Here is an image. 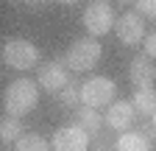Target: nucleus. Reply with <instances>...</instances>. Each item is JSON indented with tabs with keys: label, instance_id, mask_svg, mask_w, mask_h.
<instances>
[{
	"label": "nucleus",
	"instance_id": "obj_1",
	"mask_svg": "<svg viewBox=\"0 0 156 151\" xmlns=\"http://www.w3.org/2000/svg\"><path fill=\"white\" fill-rule=\"evenodd\" d=\"M39 104V84L31 79H17L3 92V109L9 118H25Z\"/></svg>",
	"mask_w": 156,
	"mask_h": 151
},
{
	"label": "nucleus",
	"instance_id": "obj_2",
	"mask_svg": "<svg viewBox=\"0 0 156 151\" xmlns=\"http://www.w3.org/2000/svg\"><path fill=\"white\" fill-rule=\"evenodd\" d=\"M101 56H103V48L98 39H92V36H84V39H75L67 53H64V64L75 73H89L98 62H101Z\"/></svg>",
	"mask_w": 156,
	"mask_h": 151
},
{
	"label": "nucleus",
	"instance_id": "obj_3",
	"mask_svg": "<svg viewBox=\"0 0 156 151\" xmlns=\"http://www.w3.org/2000/svg\"><path fill=\"white\" fill-rule=\"evenodd\" d=\"M114 81L106 79V76H92L81 84V106H92V109H101V106H112L114 98Z\"/></svg>",
	"mask_w": 156,
	"mask_h": 151
},
{
	"label": "nucleus",
	"instance_id": "obj_4",
	"mask_svg": "<svg viewBox=\"0 0 156 151\" xmlns=\"http://www.w3.org/2000/svg\"><path fill=\"white\" fill-rule=\"evenodd\" d=\"M3 62L14 70H31L39 62V48L28 39H9L3 45Z\"/></svg>",
	"mask_w": 156,
	"mask_h": 151
},
{
	"label": "nucleus",
	"instance_id": "obj_5",
	"mask_svg": "<svg viewBox=\"0 0 156 151\" xmlns=\"http://www.w3.org/2000/svg\"><path fill=\"white\" fill-rule=\"evenodd\" d=\"M81 20H84V28L89 31V36H103L114 28L117 17L112 11V3H89Z\"/></svg>",
	"mask_w": 156,
	"mask_h": 151
},
{
	"label": "nucleus",
	"instance_id": "obj_6",
	"mask_svg": "<svg viewBox=\"0 0 156 151\" xmlns=\"http://www.w3.org/2000/svg\"><path fill=\"white\" fill-rule=\"evenodd\" d=\"M89 137L92 134L78 123H67L62 129H56L50 145H53V151H89Z\"/></svg>",
	"mask_w": 156,
	"mask_h": 151
},
{
	"label": "nucleus",
	"instance_id": "obj_7",
	"mask_svg": "<svg viewBox=\"0 0 156 151\" xmlns=\"http://www.w3.org/2000/svg\"><path fill=\"white\" fill-rule=\"evenodd\" d=\"M36 84L48 92H53V95H58L64 87H70V67L64 62H48V64L39 67Z\"/></svg>",
	"mask_w": 156,
	"mask_h": 151
},
{
	"label": "nucleus",
	"instance_id": "obj_8",
	"mask_svg": "<svg viewBox=\"0 0 156 151\" xmlns=\"http://www.w3.org/2000/svg\"><path fill=\"white\" fill-rule=\"evenodd\" d=\"M114 34L123 45H136V42H145V17L136 14V11H126L117 17L114 23Z\"/></svg>",
	"mask_w": 156,
	"mask_h": 151
},
{
	"label": "nucleus",
	"instance_id": "obj_9",
	"mask_svg": "<svg viewBox=\"0 0 156 151\" xmlns=\"http://www.w3.org/2000/svg\"><path fill=\"white\" fill-rule=\"evenodd\" d=\"M128 79L134 84V90H151L156 81V64L151 62L148 53H136L131 64H128Z\"/></svg>",
	"mask_w": 156,
	"mask_h": 151
},
{
	"label": "nucleus",
	"instance_id": "obj_10",
	"mask_svg": "<svg viewBox=\"0 0 156 151\" xmlns=\"http://www.w3.org/2000/svg\"><path fill=\"white\" fill-rule=\"evenodd\" d=\"M134 118H136L134 104H131V101H120V98H117L112 106H106L103 123H106L109 129H114V131H128L131 123H134Z\"/></svg>",
	"mask_w": 156,
	"mask_h": 151
},
{
	"label": "nucleus",
	"instance_id": "obj_11",
	"mask_svg": "<svg viewBox=\"0 0 156 151\" xmlns=\"http://www.w3.org/2000/svg\"><path fill=\"white\" fill-rule=\"evenodd\" d=\"M114 151H151V137L142 131H123L114 143Z\"/></svg>",
	"mask_w": 156,
	"mask_h": 151
},
{
	"label": "nucleus",
	"instance_id": "obj_12",
	"mask_svg": "<svg viewBox=\"0 0 156 151\" xmlns=\"http://www.w3.org/2000/svg\"><path fill=\"white\" fill-rule=\"evenodd\" d=\"M75 123L81 129H87L89 134H98L101 126H103V118H101V112L92 109V106H78L75 109Z\"/></svg>",
	"mask_w": 156,
	"mask_h": 151
},
{
	"label": "nucleus",
	"instance_id": "obj_13",
	"mask_svg": "<svg viewBox=\"0 0 156 151\" xmlns=\"http://www.w3.org/2000/svg\"><path fill=\"white\" fill-rule=\"evenodd\" d=\"M134 109H136V115H142V118H151L153 112H156V90H134V98H131Z\"/></svg>",
	"mask_w": 156,
	"mask_h": 151
},
{
	"label": "nucleus",
	"instance_id": "obj_14",
	"mask_svg": "<svg viewBox=\"0 0 156 151\" xmlns=\"http://www.w3.org/2000/svg\"><path fill=\"white\" fill-rule=\"evenodd\" d=\"M50 148L53 145L42 134H36V131H25V134L14 143V151H50Z\"/></svg>",
	"mask_w": 156,
	"mask_h": 151
},
{
	"label": "nucleus",
	"instance_id": "obj_15",
	"mask_svg": "<svg viewBox=\"0 0 156 151\" xmlns=\"http://www.w3.org/2000/svg\"><path fill=\"white\" fill-rule=\"evenodd\" d=\"M23 134H25V131H23L20 118H6L3 123H0V140H3V143H11V145H14Z\"/></svg>",
	"mask_w": 156,
	"mask_h": 151
},
{
	"label": "nucleus",
	"instance_id": "obj_16",
	"mask_svg": "<svg viewBox=\"0 0 156 151\" xmlns=\"http://www.w3.org/2000/svg\"><path fill=\"white\" fill-rule=\"evenodd\" d=\"M58 104H62V106H75V104H81V87H64L62 92H58Z\"/></svg>",
	"mask_w": 156,
	"mask_h": 151
},
{
	"label": "nucleus",
	"instance_id": "obj_17",
	"mask_svg": "<svg viewBox=\"0 0 156 151\" xmlns=\"http://www.w3.org/2000/svg\"><path fill=\"white\" fill-rule=\"evenodd\" d=\"M136 14L156 20V0H136Z\"/></svg>",
	"mask_w": 156,
	"mask_h": 151
},
{
	"label": "nucleus",
	"instance_id": "obj_18",
	"mask_svg": "<svg viewBox=\"0 0 156 151\" xmlns=\"http://www.w3.org/2000/svg\"><path fill=\"white\" fill-rule=\"evenodd\" d=\"M145 53L151 56V59H156V31L145 36Z\"/></svg>",
	"mask_w": 156,
	"mask_h": 151
},
{
	"label": "nucleus",
	"instance_id": "obj_19",
	"mask_svg": "<svg viewBox=\"0 0 156 151\" xmlns=\"http://www.w3.org/2000/svg\"><path fill=\"white\" fill-rule=\"evenodd\" d=\"M148 137H156V112L151 115V131H148Z\"/></svg>",
	"mask_w": 156,
	"mask_h": 151
},
{
	"label": "nucleus",
	"instance_id": "obj_20",
	"mask_svg": "<svg viewBox=\"0 0 156 151\" xmlns=\"http://www.w3.org/2000/svg\"><path fill=\"white\" fill-rule=\"evenodd\" d=\"M56 3H62V6H73V3H78V0H56Z\"/></svg>",
	"mask_w": 156,
	"mask_h": 151
},
{
	"label": "nucleus",
	"instance_id": "obj_21",
	"mask_svg": "<svg viewBox=\"0 0 156 151\" xmlns=\"http://www.w3.org/2000/svg\"><path fill=\"white\" fill-rule=\"evenodd\" d=\"M23 3H31L34 6V3H42V0H23Z\"/></svg>",
	"mask_w": 156,
	"mask_h": 151
},
{
	"label": "nucleus",
	"instance_id": "obj_22",
	"mask_svg": "<svg viewBox=\"0 0 156 151\" xmlns=\"http://www.w3.org/2000/svg\"><path fill=\"white\" fill-rule=\"evenodd\" d=\"M114 3H123V6H126V3H131V0H114Z\"/></svg>",
	"mask_w": 156,
	"mask_h": 151
},
{
	"label": "nucleus",
	"instance_id": "obj_23",
	"mask_svg": "<svg viewBox=\"0 0 156 151\" xmlns=\"http://www.w3.org/2000/svg\"><path fill=\"white\" fill-rule=\"evenodd\" d=\"M92 3H109V0H92Z\"/></svg>",
	"mask_w": 156,
	"mask_h": 151
}]
</instances>
